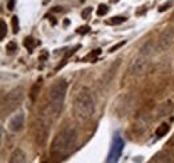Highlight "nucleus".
Returning a JSON list of instances; mask_svg holds the SVG:
<instances>
[{"label": "nucleus", "mask_w": 174, "mask_h": 163, "mask_svg": "<svg viewBox=\"0 0 174 163\" xmlns=\"http://www.w3.org/2000/svg\"><path fill=\"white\" fill-rule=\"evenodd\" d=\"M77 143V132L72 127L63 128L54 138L51 144V154L55 158H64L72 151Z\"/></svg>", "instance_id": "nucleus-1"}, {"label": "nucleus", "mask_w": 174, "mask_h": 163, "mask_svg": "<svg viewBox=\"0 0 174 163\" xmlns=\"http://www.w3.org/2000/svg\"><path fill=\"white\" fill-rule=\"evenodd\" d=\"M94 110H95V103H94L91 94L87 90H82L74 102V111L77 118L79 120L90 119L94 114Z\"/></svg>", "instance_id": "nucleus-2"}, {"label": "nucleus", "mask_w": 174, "mask_h": 163, "mask_svg": "<svg viewBox=\"0 0 174 163\" xmlns=\"http://www.w3.org/2000/svg\"><path fill=\"white\" fill-rule=\"evenodd\" d=\"M153 51H154V41L153 40H149L147 43H145L142 46V48L139 50V54L133 59V62H131V64H130L131 75L139 76L146 71L149 60L153 55Z\"/></svg>", "instance_id": "nucleus-3"}, {"label": "nucleus", "mask_w": 174, "mask_h": 163, "mask_svg": "<svg viewBox=\"0 0 174 163\" xmlns=\"http://www.w3.org/2000/svg\"><path fill=\"white\" fill-rule=\"evenodd\" d=\"M66 92H67V82L66 80H58L50 88V92H48L50 108L55 116H58L62 113L64 99H66Z\"/></svg>", "instance_id": "nucleus-4"}, {"label": "nucleus", "mask_w": 174, "mask_h": 163, "mask_svg": "<svg viewBox=\"0 0 174 163\" xmlns=\"http://www.w3.org/2000/svg\"><path fill=\"white\" fill-rule=\"evenodd\" d=\"M23 98H24V91H23L22 87L12 90L3 102V107H2L3 114L6 115L8 113H11V111H13L15 108H17V106L22 103Z\"/></svg>", "instance_id": "nucleus-5"}, {"label": "nucleus", "mask_w": 174, "mask_h": 163, "mask_svg": "<svg viewBox=\"0 0 174 163\" xmlns=\"http://www.w3.org/2000/svg\"><path fill=\"white\" fill-rule=\"evenodd\" d=\"M123 147H125V142L122 137L119 134H115L114 138H112V142H111V147H110V151H109V155H107V159L106 162H117L121 158L122 155V151H123Z\"/></svg>", "instance_id": "nucleus-6"}, {"label": "nucleus", "mask_w": 174, "mask_h": 163, "mask_svg": "<svg viewBox=\"0 0 174 163\" xmlns=\"http://www.w3.org/2000/svg\"><path fill=\"white\" fill-rule=\"evenodd\" d=\"M173 41H174V28H166L159 35V38L157 40V50L165 51L173 44Z\"/></svg>", "instance_id": "nucleus-7"}, {"label": "nucleus", "mask_w": 174, "mask_h": 163, "mask_svg": "<svg viewBox=\"0 0 174 163\" xmlns=\"http://www.w3.org/2000/svg\"><path fill=\"white\" fill-rule=\"evenodd\" d=\"M23 126H24V115L23 113L13 114L8 120V130L11 132H19L22 131Z\"/></svg>", "instance_id": "nucleus-8"}, {"label": "nucleus", "mask_w": 174, "mask_h": 163, "mask_svg": "<svg viewBox=\"0 0 174 163\" xmlns=\"http://www.w3.org/2000/svg\"><path fill=\"white\" fill-rule=\"evenodd\" d=\"M9 162L11 163H22V162H26V155H24V152H23L20 148H17V150H15L12 152V155L11 158H9Z\"/></svg>", "instance_id": "nucleus-9"}, {"label": "nucleus", "mask_w": 174, "mask_h": 163, "mask_svg": "<svg viewBox=\"0 0 174 163\" xmlns=\"http://www.w3.org/2000/svg\"><path fill=\"white\" fill-rule=\"evenodd\" d=\"M39 43H40V41H35V39L31 38V36H28V38L24 39V46H26V48L28 50V52H32V51H34V48Z\"/></svg>", "instance_id": "nucleus-10"}, {"label": "nucleus", "mask_w": 174, "mask_h": 163, "mask_svg": "<svg viewBox=\"0 0 174 163\" xmlns=\"http://www.w3.org/2000/svg\"><path fill=\"white\" fill-rule=\"evenodd\" d=\"M40 87H42V80L39 79L34 86H32V88H31V91H30V96H31V99L32 100H36V96H37V94H39V91H40Z\"/></svg>", "instance_id": "nucleus-11"}, {"label": "nucleus", "mask_w": 174, "mask_h": 163, "mask_svg": "<svg viewBox=\"0 0 174 163\" xmlns=\"http://www.w3.org/2000/svg\"><path fill=\"white\" fill-rule=\"evenodd\" d=\"M167 131H169V126L163 123V124H161V126H159V127L156 130V135H157L158 138H161V137H163V135H166Z\"/></svg>", "instance_id": "nucleus-12"}, {"label": "nucleus", "mask_w": 174, "mask_h": 163, "mask_svg": "<svg viewBox=\"0 0 174 163\" xmlns=\"http://www.w3.org/2000/svg\"><path fill=\"white\" fill-rule=\"evenodd\" d=\"M126 22V17L125 16H114L111 17L109 20V24H114V26H118V24H122V23Z\"/></svg>", "instance_id": "nucleus-13"}, {"label": "nucleus", "mask_w": 174, "mask_h": 163, "mask_svg": "<svg viewBox=\"0 0 174 163\" xmlns=\"http://www.w3.org/2000/svg\"><path fill=\"white\" fill-rule=\"evenodd\" d=\"M101 54V50H95L94 52H91V54H88L86 58H83V62H87V60H91V62H94V60L97 59V56Z\"/></svg>", "instance_id": "nucleus-14"}, {"label": "nucleus", "mask_w": 174, "mask_h": 163, "mask_svg": "<svg viewBox=\"0 0 174 163\" xmlns=\"http://www.w3.org/2000/svg\"><path fill=\"white\" fill-rule=\"evenodd\" d=\"M11 23H12V31H13V34H17V32H19V17L16 15L12 16Z\"/></svg>", "instance_id": "nucleus-15"}, {"label": "nucleus", "mask_w": 174, "mask_h": 163, "mask_svg": "<svg viewBox=\"0 0 174 163\" xmlns=\"http://www.w3.org/2000/svg\"><path fill=\"white\" fill-rule=\"evenodd\" d=\"M107 12H109V7L105 6V4H101V6L98 7V10H97V15L98 16H103V15H106Z\"/></svg>", "instance_id": "nucleus-16"}, {"label": "nucleus", "mask_w": 174, "mask_h": 163, "mask_svg": "<svg viewBox=\"0 0 174 163\" xmlns=\"http://www.w3.org/2000/svg\"><path fill=\"white\" fill-rule=\"evenodd\" d=\"M6 50H7V52H8V54H13L15 51H17V44L15 43V41H9V43L7 44Z\"/></svg>", "instance_id": "nucleus-17"}, {"label": "nucleus", "mask_w": 174, "mask_h": 163, "mask_svg": "<svg viewBox=\"0 0 174 163\" xmlns=\"http://www.w3.org/2000/svg\"><path fill=\"white\" fill-rule=\"evenodd\" d=\"M0 26H2V35H0V40H4V38H6V35H7V24H6V22L2 20L0 22Z\"/></svg>", "instance_id": "nucleus-18"}, {"label": "nucleus", "mask_w": 174, "mask_h": 163, "mask_svg": "<svg viewBox=\"0 0 174 163\" xmlns=\"http://www.w3.org/2000/svg\"><path fill=\"white\" fill-rule=\"evenodd\" d=\"M88 31H90V27H88V26H83V27H79V28L77 30V32H78V34H82V35L87 34Z\"/></svg>", "instance_id": "nucleus-19"}, {"label": "nucleus", "mask_w": 174, "mask_h": 163, "mask_svg": "<svg viewBox=\"0 0 174 163\" xmlns=\"http://www.w3.org/2000/svg\"><path fill=\"white\" fill-rule=\"evenodd\" d=\"M126 44V40H123V41H121V43H118V44H115V46H112V47L110 48V52H114V51H117L118 48H121L122 46H125Z\"/></svg>", "instance_id": "nucleus-20"}, {"label": "nucleus", "mask_w": 174, "mask_h": 163, "mask_svg": "<svg viewBox=\"0 0 174 163\" xmlns=\"http://www.w3.org/2000/svg\"><path fill=\"white\" fill-rule=\"evenodd\" d=\"M172 4H173L172 2H169V3H166V4H163V6L159 7V10H158V11H159V12H165L166 10H169V8L172 7Z\"/></svg>", "instance_id": "nucleus-21"}, {"label": "nucleus", "mask_w": 174, "mask_h": 163, "mask_svg": "<svg viewBox=\"0 0 174 163\" xmlns=\"http://www.w3.org/2000/svg\"><path fill=\"white\" fill-rule=\"evenodd\" d=\"M91 11H92V8H90V7L86 8V10H84V11L82 12V17H83V19H87V16L90 15V12H91Z\"/></svg>", "instance_id": "nucleus-22"}, {"label": "nucleus", "mask_w": 174, "mask_h": 163, "mask_svg": "<svg viewBox=\"0 0 174 163\" xmlns=\"http://www.w3.org/2000/svg\"><path fill=\"white\" fill-rule=\"evenodd\" d=\"M15 2H16V0H9V2H8V4H7V8H8L9 11H12L13 8H15Z\"/></svg>", "instance_id": "nucleus-23"}, {"label": "nucleus", "mask_w": 174, "mask_h": 163, "mask_svg": "<svg viewBox=\"0 0 174 163\" xmlns=\"http://www.w3.org/2000/svg\"><path fill=\"white\" fill-rule=\"evenodd\" d=\"M47 56H48V52H46V51H44V52L42 54V56L39 58V60H42V62H43V60H46V59H47Z\"/></svg>", "instance_id": "nucleus-24"}, {"label": "nucleus", "mask_w": 174, "mask_h": 163, "mask_svg": "<svg viewBox=\"0 0 174 163\" xmlns=\"http://www.w3.org/2000/svg\"><path fill=\"white\" fill-rule=\"evenodd\" d=\"M55 12H59V11H62V7H55Z\"/></svg>", "instance_id": "nucleus-25"}]
</instances>
